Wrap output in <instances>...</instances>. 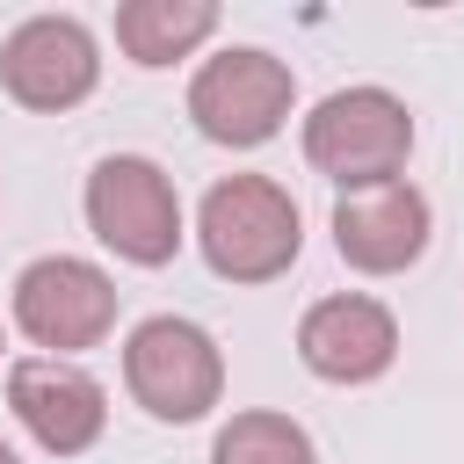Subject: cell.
<instances>
[{
  "instance_id": "obj_5",
  "label": "cell",
  "mask_w": 464,
  "mask_h": 464,
  "mask_svg": "<svg viewBox=\"0 0 464 464\" xmlns=\"http://www.w3.org/2000/svg\"><path fill=\"white\" fill-rule=\"evenodd\" d=\"M297 109V72L261 51V44H225L218 58L196 65L188 80V116L210 145H232V152H254L268 145Z\"/></svg>"
},
{
  "instance_id": "obj_7",
  "label": "cell",
  "mask_w": 464,
  "mask_h": 464,
  "mask_svg": "<svg viewBox=\"0 0 464 464\" xmlns=\"http://www.w3.org/2000/svg\"><path fill=\"white\" fill-rule=\"evenodd\" d=\"M94 80H102V44L80 14H29L0 44V87L36 116L80 109L94 94Z\"/></svg>"
},
{
  "instance_id": "obj_3",
  "label": "cell",
  "mask_w": 464,
  "mask_h": 464,
  "mask_svg": "<svg viewBox=\"0 0 464 464\" xmlns=\"http://www.w3.org/2000/svg\"><path fill=\"white\" fill-rule=\"evenodd\" d=\"M87 232L130 261V268H167L181 254V196H174V174L145 152H109L94 160L87 174Z\"/></svg>"
},
{
  "instance_id": "obj_4",
  "label": "cell",
  "mask_w": 464,
  "mask_h": 464,
  "mask_svg": "<svg viewBox=\"0 0 464 464\" xmlns=\"http://www.w3.org/2000/svg\"><path fill=\"white\" fill-rule=\"evenodd\" d=\"M123 392L152 413V420H203L225 399V355L210 341V326L181 319V312H152L130 326L123 341Z\"/></svg>"
},
{
  "instance_id": "obj_11",
  "label": "cell",
  "mask_w": 464,
  "mask_h": 464,
  "mask_svg": "<svg viewBox=\"0 0 464 464\" xmlns=\"http://www.w3.org/2000/svg\"><path fill=\"white\" fill-rule=\"evenodd\" d=\"M203 36H218V0H123L116 7V51L130 65H174Z\"/></svg>"
},
{
  "instance_id": "obj_9",
  "label": "cell",
  "mask_w": 464,
  "mask_h": 464,
  "mask_svg": "<svg viewBox=\"0 0 464 464\" xmlns=\"http://www.w3.org/2000/svg\"><path fill=\"white\" fill-rule=\"evenodd\" d=\"M297 362L326 384H377L399 362V319L392 304L362 297V290H334L319 304H304L297 319Z\"/></svg>"
},
{
  "instance_id": "obj_10",
  "label": "cell",
  "mask_w": 464,
  "mask_h": 464,
  "mask_svg": "<svg viewBox=\"0 0 464 464\" xmlns=\"http://www.w3.org/2000/svg\"><path fill=\"white\" fill-rule=\"evenodd\" d=\"M428 232H435V210L406 174L377 181V188H341V203H334V254L362 276L413 268L428 254Z\"/></svg>"
},
{
  "instance_id": "obj_1",
  "label": "cell",
  "mask_w": 464,
  "mask_h": 464,
  "mask_svg": "<svg viewBox=\"0 0 464 464\" xmlns=\"http://www.w3.org/2000/svg\"><path fill=\"white\" fill-rule=\"evenodd\" d=\"M196 246H203L210 276H225V283H276L304 254L297 196L268 174H225V181L203 188Z\"/></svg>"
},
{
  "instance_id": "obj_2",
  "label": "cell",
  "mask_w": 464,
  "mask_h": 464,
  "mask_svg": "<svg viewBox=\"0 0 464 464\" xmlns=\"http://www.w3.org/2000/svg\"><path fill=\"white\" fill-rule=\"evenodd\" d=\"M406 152H413V116H406V102L392 87H334L304 116V160L334 188L399 181Z\"/></svg>"
},
{
  "instance_id": "obj_8",
  "label": "cell",
  "mask_w": 464,
  "mask_h": 464,
  "mask_svg": "<svg viewBox=\"0 0 464 464\" xmlns=\"http://www.w3.org/2000/svg\"><path fill=\"white\" fill-rule=\"evenodd\" d=\"M7 406L36 435V450H51V457H80L109 428V392L65 355H14L7 362Z\"/></svg>"
},
{
  "instance_id": "obj_13",
  "label": "cell",
  "mask_w": 464,
  "mask_h": 464,
  "mask_svg": "<svg viewBox=\"0 0 464 464\" xmlns=\"http://www.w3.org/2000/svg\"><path fill=\"white\" fill-rule=\"evenodd\" d=\"M0 464H22V457H14V450H7V442H0Z\"/></svg>"
},
{
  "instance_id": "obj_14",
  "label": "cell",
  "mask_w": 464,
  "mask_h": 464,
  "mask_svg": "<svg viewBox=\"0 0 464 464\" xmlns=\"http://www.w3.org/2000/svg\"><path fill=\"white\" fill-rule=\"evenodd\" d=\"M0 348H7V334H0Z\"/></svg>"
},
{
  "instance_id": "obj_12",
  "label": "cell",
  "mask_w": 464,
  "mask_h": 464,
  "mask_svg": "<svg viewBox=\"0 0 464 464\" xmlns=\"http://www.w3.org/2000/svg\"><path fill=\"white\" fill-rule=\"evenodd\" d=\"M210 464H319V450H312L304 420L254 406V413H232V420L218 428Z\"/></svg>"
},
{
  "instance_id": "obj_6",
  "label": "cell",
  "mask_w": 464,
  "mask_h": 464,
  "mask_svg": "<svg viewBox=\"0 0 464 464\" xmlns=\"http://www.w3.org/2000/svg\"><path fill=\"white\" fill-rule=\"evenodd\" d=\"M14 326L44 348V355H80L102 348L116 334V283L109 268L80 261V254H44L14 276Z\"/></svg>"
}]
</instances>
